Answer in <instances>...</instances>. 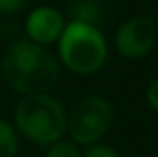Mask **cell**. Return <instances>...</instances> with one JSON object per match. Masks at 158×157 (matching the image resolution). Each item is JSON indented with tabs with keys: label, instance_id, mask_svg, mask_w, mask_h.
<instances>
[{
	"label": "cell",
	"instance_id": "3957f363",
	"mask_svg": "<svg viewBox=\"0 0 158 157\" xmlns=\"http://www.w3.org/2000/svg\"><path fill=\"white\" fill-rule=\"evenodd\" d=\"M59 61L77 76H92L103 69L109 46L101 30L94 24L70 20L57 41Z\"/></svg>",
	"mask_w": 158,
	"mask_h": 157
},
{
	"label": "cell",
	"instance_id": "6da1fadb",
	"mask_svg": "<svg viewBox=\"0 0 158 157\" xmlns=\"http://www.w3.org/2000/svg\"><path fill=\"white\" fill-rule=\"evenodd\" d=\"M2 78L20 94L50 92L61 78V63L44 46L30 39L13 43L2 57Z\"/></svg>",
	"mask_w": 158,
	"mask_h": 157
},
{
	"label": "cell",
	"instance_id": "52a82bcc",
	"mask_svg": "<svg viewBox=\"0 0 158 157\" xmlns=\"http://www.w3.org/2000/svg\"><path fill=\"white\" fill-rule=\"evenodd\" d=\"M68 17L70 20L98 26V22L103 19V9L99 0H72L68 6Z\"/></svg>",
	"mask_w": 158,
	"mask_h": 157
},
{
	"label": "cell",
	"instance_id": "7a4b0ae2",
	"mask_svg": "<svg viewBox=\"0 0 158 157\" xmlns=\"http://www.w3.org/2000/svg\"><path fill=\"white\" fill-rule=\"evenodd\" d=\"M15 128L37 146H52L61 141L68 128L64 105L50 92L26 94L15 105Z\"/></svg>",
	"mask_w": 158,
	"mask_h": 157
},
{
	"label": "cell",
	"instance_id": "ba28073f",
	"mask_svg": "<svg viewBox=\"0 0 158 157\" xmlns=\"http://www.w3.org/2000/svg\"><path fill=\"white\" fill-rule=\"evenodd\" d=\"M19 154V137L15 128L0 118V157H17Z\"/></svg>",
	"mask_w": 158,
	"mask_h": 157
},
{
	"label": "cell",
	"instance_id": "277c9868",
	"mask_svg": "<svg viewBox=\"0 0 158 157\" xmlns=\"http://www.w3.org/2000/svg\"><path fill=\"white\" fill-rule=\"evenodd\" d=\"M114 120L112 105L107 98L90 94L81 98L68 115V128L72 142L77 146H90L99 142L110 129Z\"/></svg>",
	"mask_w": 158,
	"mask_h": 157
},
{
	"label": "cell",
	"instance_id": "5b68a950",
	"mask_svg": "<svg viewBox=\"0 0 158 157\" xmlns=\"http://www.w3.org/2000/svg\"><path fill=\"white\" fill-rule=\"evenodd\" d=\"M156 43V20L151 17L136 15L119 24L114 44L121 57L140 59L147 56Z\"/></svg>",
	"mask_w": 158,
	"mask_h": 157
},
{
	"label": "cell",
	"instance_id": "4fadbf2b",
	"mask_svg": "<svg viewBox=\"0 0 158 157\" xmlns=\"http://www.w3.org/2000/svg\"><path fill=\"white\" fill-rule=\"evenodd\" d=\"M156 41H158V19H156Z\"/></svg>",
	"mask_w": 158,
	"mask_h": 157
},
{
	"label": "cell",
	"instance_id": "8fae6325",
	"mask_svg": "<svg viewBox=\"0 0 158 157\" xmlns=\"http://www.w3.org/2000/svg\"><path fill=\"white\" fill-rule=\"evenodd\" d=\"M145 100H147V104L158 113V78L149 81V85L145 89Z\"/></svg>",
	"mask_w": 158,
	"mask_h": 157
},
{
	"label": "cell",
	"instance_id": "8992f818",
	"mask_svg": "<svg viewBox=\"0 0 158 157\" xmlns=\"http://www.w3.org/2000/svg\"><path fill=\"white\" fill-rule=\"evenodd\" d=\"M64 26H66L64 15L59 9L52 6H39L26 17L24 30L30 41L46 46L59 41Z\"/></svg>",
	"mask_w": 158,
	"mask_h": 157
},
{
	"label": "cell",
	"instance_id": "9c48e42d",
	"mask_svg": "<svg viewBox=\"0 0 158 157\" xmlns=\"http://www.w3.org/2000/svg\"><path fill=\"white\" fill-rule=\"evenodd\" d=\"M46 157H83L81 146H77L72 141H57L52 146H48Z\"/></svg>",
	"mask_w": 158,
	"mask_h": 157
},
{
	"label": "cell",
	"instance_id": "30bf717a",
	"mask_svg": "<svg viewBox=\"0 0 158 157\" xmlns=\"http://www.w3.org/2000/svg\"><path fill=\"white\" fill-rule=\"evenodd\" d=\"M83 157H119V154L109 144L96 142V144H90L85 148Z\"/></svg>",
	"mask_w": 158,
	"mask_h": 157
},
{
	"label": "cell",
	"instance_id": "7c38bea8",
	"mask_svg": "<svg viewBox=\"0 0 158 157\" xmlns=\"http://www.w3.org/2000/svg\"><path fill=\"white\" fill-rule=\"evenodd\" d=\"M30 0H0V13H15L22 9Z\"/></svg>",
	"mask_w": 158,
	"mask_h": 157
}]
</instances>
